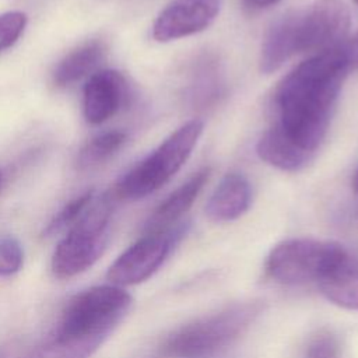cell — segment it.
I'll list each match as a JSON object with an SVG mask.
<instances>
[{
  "mask_svg": "<svg viewBox=\"0 0 358 358\" xmlns=\"http://www.w3.org/2000/svg\"><path fill=\"white\" fill-rule=\"evenodd\" d=\"M0 358H21V357L17 351V347L7 345V347H3L0 350Z\"/></svg>",
  "mask_w": 358,
  "mask_h": 358,
  "instance_id": "obj_24",
  "label": "cell"
},
{
  "mask_svg": "<svg viewBox=\"0 0 358 358\" xmlns=\"http://www.w3.org/2000/svg\"><path fill=\"white\" fill-rule=\"evenodd\" d=\"M260 301L228 305L175 330L162 351L171 358H220L262 313Z\"/></svg>",
  "mask_w": 358,
  "mask_h": 358,
  "instance_id": "obj_2",
  "label": "cell"
},
{
  "mask_svg": "<svg viewBox=\"0 0 358 358\" xmlns=\"http://www.w3.org/2000/svg\"><path fill=\"white\" fill-rule=\"evenodd\" d=\"M127 83L117 70H99L91 74L84 85L83 110L85 120L101 124L110 119L124 103Z\"/></svg>",
  "mask_w": 358,
  "mask_h": 358,
  "instance_id": "obj_10",
  "label": "cell"
},
{
  "mask_svg": "<svg viewBox=\"0 0 358 358\" xmlns=\"http://www.w3.org/2000/svg\"><path fill=\"white\" fill-rule=\"evenodd\" d=\"M350 69H358V32L344 43Z\"/></svg>",
  "mask_w": 358,
  "mask_h": 358,
  "instance_id": "obj_22",
  "label": "cell"
},
{
  "mask_svg": "<svg viewBox=\"0 0 358 358\" xmlns=\"http://www.w3.org/2000/svg\"><path fill=\"white\" fill-rule=\"evenodd\" d=\"M211 169L204 166L194 172L185 183L175 189L161 204L154 210L145 224V232H162L176 225L179 218L192 207L201 189L210 179Z\"/></svg>",
  "mask_w": 358,
  "mask_h": 358,
  "instance_id": "obj_12",
  "label": "cell"
},
{
  "mask_svg": "<svg viewBox=\"0 0 358 358\" xmlns=\"http://www.w3.org/2000/svg\"><path fill=\"white\" fill-rule=\"evenodd\" d=\"M27 27V15L22 11H8L0 15V50L14 45Z\"/></svg>",
  "mask_w": 358,
  "mask_h": 358,
  "instance_id": "obj_21",
  "label": "cell"
},
{
  "mask_svg": "<svg viewBox=\"0 0 358 358\" xmlns=\"http://www.w3.org/2000/svg\"><path fill=\"white\" fill-rule=\"evenodd\" d=\"M249 6L252 7H257V8H266V7H270V6H274L277 4L278 1L281 0H245Z\"/></svg>",
  "mask_w": 358,
  "mask_h": 358,
  "instance_id": "obj_23",
  "label": "cell"
},
{
  "mask_svg": "<svg viewBox=\"0 0 358 358\" xmlns=\"http://www.w3.org/2000/svg\"><path fill=\"white\" fill-rule=\"evenodd\" d=\"M221 0H171L152 25L158 42L194 35L208 28L218 15Z\"/></svg>",
  "mask_w": 358,
  "mask_h": 358,
  "instance_id": "obj_9",
  "label": "cell"
},
{
  "mask_svg": "<svg viewBox=\"0 0 358 358\" xmlns=\"http://www.w3.org/2000/svg\"><path fill=\"white\" fill-rule=\"evenodd\" d=\"M350 10L341 0H316L298 13L299 53L317 55L345 43Z\"/></svg>",
  "mask_w": 358,
  "mask_h": 358,
  "instance_id": "obj_8",
  "label": "cell"
},
{
  "mask_svg": "<svg viewBox=\"0 0 358 358\" xmlns=\"http://www.w3.org/2000/svg\"><path fill=\"white\" fill-rule=\"evenodd\" d=\"M203 130L204 123L199 119L189 120L176 129L120 178L115 187L116 196L123 200H138L161 189L185 165Z\"/></svg>",
  "mask_w": 358,
  "mask_h": 358,
  "instance_id": "obj_4",
  "label": "cell"
},
{
  "mask_svg": "<svg viewBox=\"0 0 358 358\" xmlns=\"http://www.w3.org/2000/svg\"><path fill=\"white\" fill-rule=\"evenodd\" d=\"M94 200V192L87 190L81 193L80 196L74 197L70 200L49 222V225L45 229L46 236L55 235L63 229H69L77 220L78 217L84 213V210L90 206V203Z\"/></svg>",
  "mask_w": 358,
  "mask_h": 358,
  "instance_id": "obj_18",
  "label": "cell"
},
{
  "mask_svg": "<svg viewBox=\"0 0 358 358\" xmlns=\"http://www.w3.org/2000/svg\"><path fill=\"white\" fill-rule=\"evenodd\" d=\"M331 303L358 310V260L343 246L316 281Z\"/></svg>",
  "mask_w": 358,
  "mask_h": 358,
  "instance_id": "obj_11",
  "label": "cell"
},
{
  "mask_svg": "<svg viewBox=\"0 0 358 358\" xmlns=\"http://www.w3.org/2000/svg\"><path fill=\"white\" fill-rule=\"evenodd\" d=\"M352 187H354V190L358 193V169H357L355 176H354V179H352Z\"/></svg>",
  "mask_w": 358,
  "mask_h": 358,
  "instance_id": "obj_25",
  "label": "cell"
},
{
  "mask_svg": "<svg viewBox=\"0 0 358 358\" xmlns=\"http://www.w3.org/2000/svg\"><path fill=\"white\" fill-rule=\"evenodd\" d=\"M24 262L21 243L14 236L0 238V275H11L20 271Z\"/></svg>",
  "mask_w": 358,
  "mask_h": 358,
  "instance_id": "obj_20",
  "label": "cell"
},
{
  "mask_svg": "<svg viewBox=\"0 0 358 358\" xmlns=\"http://www.w3.org/2000/svg\"><path fill=\"white\" fill-rule=\"evenodd\" d=\"M298 11L278 18L267 31L260 50V70L264 74L277 71L287 60L299 53Z\"/></svg>",
  "mask_w": 358,
  "mask_h": 358,
  "instance_id": "obj_13",
  "label": "cell"
},
{
  "mask_svg": "<svg viewBox=\"0 0 358 358\" xmlns=\"http://www.w3.org/2000/svg\"><path fill=\"white\" fill-rule=\"evenodd\" d=\"M350 70L344 45L312 55L299 63L275 91V126L298 147L315 154L327 133Z\"/></svg>",
  "mask_w": 358,
  "mask_h": 358,
  "instance_id": "obj_1",
  "label": "cell"
},
{
  "mask_svg": "<svg viewBox=\"0 0 358 358\" xmlns=\"http://www.w3.org/2000/svg\"><path fill=\"white\" fill-rule=\"evenodd\" d=\"M185 232L186 225L178 224L162 232L145 234L110 264L106 273L108 280L117 287L136 285L148 280L164 264Z\"/></svg>",
  "mask_w": 358,
  "mask_h": 358,
  "instance_id": "obj_7",
  "label": "cell"
},
{
  "mask_svg": "<svg viewBox=\"0 0 358 358\" xmlns=\"http://www.w3.org/2000/svg\"><path fill=\"white\" fill-rule=\"evenodd\" d=\"M252 201L249 180L238 172L227 173L206 204V214L217 222H228L243 215Z\"/></svg>",
  "mask_w": 358,
  "mask_h": 358,
  "instance_id": "obj_14",
  "label": "cell"
},
{
  "mask_svg": "<svg viewBox=\"0 0 358 358\" xmlns=\"http://www.w3.org/2000/svg\"><path fill=\"white\" fill-rule=\"evenodd\" d=\"M256 152L268 165L289 172L302 169L315 155L298 147L275 124L260 136L256 144Z\"/></svg>",
  "mask_w": 358,
  "mask_h": 358,
  "instance_id": "obj_15",
  "label": "cell"
},
{
  "mask_svg": "<svg viewBox=\"0 0 358 358\" xmlns=\"http://www.w3.org/2000/svg\"><path fill=\"white\" fill-rule=\"evenodd\" d=\"M341 348L337 336L326 329L316 331L305 347L303 358H340Z\"/></svg>",
  "mask_w": 358,
  "mask_h": 358,
  "instance_id": "obj_19",
  "label": "cell"
},
{
  "mask_svg": "<svg viewBox=\"0 0 358 358\" xmlns=\"http://www.w3.org/2000/svg\"><path fill=\"white\" fill-rule=\"evenodd\" d=\"M110 215L109 199L94 197L53 252L52 271L56 277H74L88 270L101 257L109 239Z\"/></svg>",
  "mask_w": 358,
  "mask_h": 358,
  "instance_id": "obj_5",
  "label": "cell"
},
{
  "mask_svg": "<svg viewBox=\"0 0 358 358\" xmlns=\"http://www.w3.org/2000/svg\"><path fill=\"white\" fill-rule=\"evenodd\" d=\"M126 141V133L120 130H108L94 136L80 150L77 165L80 169L94 168L108 161L116 154Z\"/></svg>",
  "mask_w": 358,
  "mask_h": 358,
  "instance_id": "obj_17",
  "label": "cell"
},
{
  "mask_svg": "<svg viewBox=\"0 0 358 358\" xmlns=\"http://www.w3.org/2000/svg\"><path fill=\"white\" fill-rule=\"evenodd\" d=\"M131 295L117 285H98L74 295L53 334L103 343L131 306Z\"/></svg>",
  "mask_w": 358,
  "mask_h": 358,
  "instance_id": "obj_3",
  "label": "cell"
},
{
  "mask_svg": "<svg viewBox=\"0 0 358 358\" xmlns=\"http://www.w3.org/2000/svg\"><path fill=\"white\" fill-rule=\"evenodd\" d=\"M343 246L330 241L294 238L275 245L266 259V273L275 282L299 285L317 281Z\"/></svg>",
  "mask_w": 358,
  "mask_h": 358,
  "instance_id": "obj_6",
  "label": "cell"
},
{
  "mask_svg": "<svg viewBox=\"0 0 358 358\" xmlns=\"http://www.w3.org/2000/svg\"><path fill=\"white\" fill-rule=\"evenodd\" d=\"M106 55V46L99 39H91L71 52H69L53 70V83L56 87H67L90 73L94 74Z\"/></svg>",
  "mask_w": 358,
  "mask_h": 358,
  "instance_id": "obj_16",
  "label": "cell"
},
{
  "mask_svg": "<svg viewBox=\"0 0 358 358\" xmlns=\"http://www.w3.org/2000/svg\"><path fill=\"white\" fill-rule=\"evenodd\" d=\"M354 1H355V3H357V4H358V0H354Z\"/></svg>",
  "mask_w": 358,
  "mask_h": 358,
  "instance_id": "obj_26",
  "label": "cell"
}]
</instances>
